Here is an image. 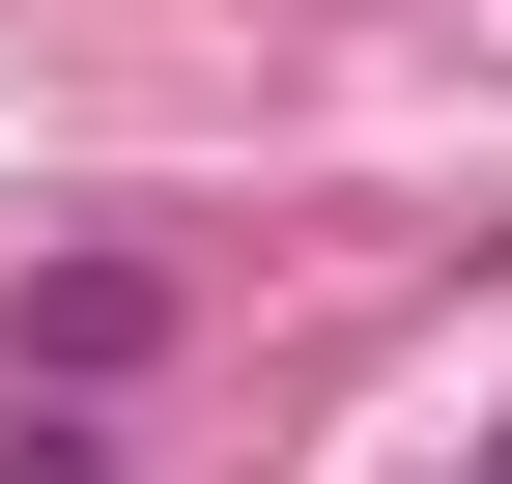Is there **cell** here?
Masks as SVG:
<instances>
[{"mask_svg": "<svg viewBox=\"0 0 512 484\" xmlns=\"http://www.w3.org/2000/svg\"><path fill=\"white\" fill-rule=\"evenodd\" d=\"M143 342H171V257H57L29 285V399H114Z\"/></svg>", "mask_w": 512, "mask_h": 484, "instance_id": "6da1fadb", "label": "cell"}, {"mask_svg": "<svg viewBox=\"0 0 512 484\" xmlns=\"http://www.w3.org/2000/svg\"><path fill=\"white\" fill-rule=\"evenodd\" d=\"M0 484H114V428L86 399H0Z\"/></svg>", "mask_w": 512, "mask_h": 484, "instance_id": "7a4b0ae2", "label": "cell"}]
</instances>
